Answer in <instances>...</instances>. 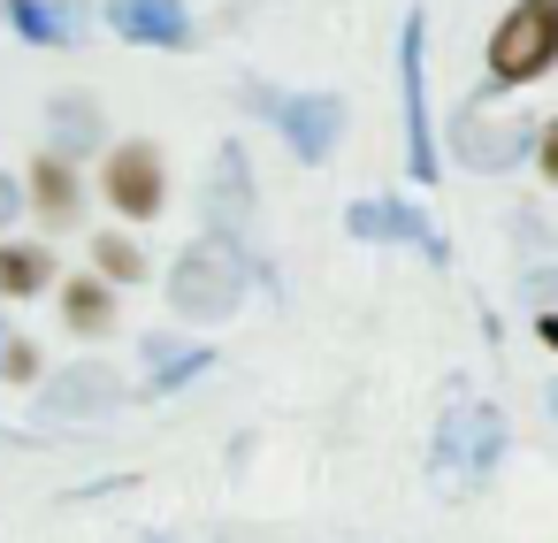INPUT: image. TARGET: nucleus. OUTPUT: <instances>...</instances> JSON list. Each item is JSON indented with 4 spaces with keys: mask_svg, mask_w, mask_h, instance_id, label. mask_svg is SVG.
I'll list each match as a JSON object with an SVG mask.
<instances>
[{
    "mask_svg": "<svg viewBox=\"0 0 558 543\" xmlns=\"http://www.w3.org/2000/svg\"><path fill=\"white\" fill-rule=\"evenodd\" d=\"M245 283H253L245 245H238L230 230H207V238H192V245L177 253V268H169V306H177L184 322H230V314L245 306Z\"/></svg>",
    "mask_w": 558,
    "mask_h": 543,
    "instance_id": "nucleus-1",
    "label": "nucleus"
},
{
    "mask_svg": "<svg viewBox=\"0 0 558 543\" xmlns=\"http://www.w3.org/2000/svg\"><path fill=\"white\" fill-rule=\"evenodd\" d=\"M497 459H505V421H497V406H466V398H459V406L436 421V444H428L436 482L482 490V482L497 474Z\"/></svg>",
    "mask_w": 558,
    "mask_h": 543,
    "instance_id": "nucleus-2",
    "label": "nucleus"
},
{
    "mask_svg": "<svg viewBox=\"0 0 558 543\" xmlns=\"http://www.w3.org/2000/svg\"><path fill=\"white\" fill-rule=\"evenodd\" d=\"M543 70H558V0H512L489 32V77L535 85Z\"/></svg>",
    "mask_w": 558,
    "mask_h": 543,
    "instance_id": "nucleus-3",
    "label": "nucleus"
},
{
    "mask_svg": "<svg viewBox=\"0 0 558 543\" xmlns=\"http://www.w3.org/2000/svg\"><path fill=\"white\" fill-rule=\"evenodd\" d=\"M398 93H405V177L436 184V123H428V24L421 9L398 24Z\"/></svg>",
    "mask_w": 558,
    "mask_h": 543,
    "instance_id": "nucleus-4",
    "label": "nucleus"
},
{
    "mask_svg": "<svg viewBox=\"0 0 558 543\" xmlns=\"http://www.w3.org/2000/svg\"><path fill=\"white\" fill-rule=\"evenodd\" d=\"M245 100H253V108L283 131V146H291L299 161H314V169H322V161L337 154V138H344V100H337V93H291V100H283V93L253 85Z\"/></svg>",
    "mask_w": 558,
    "mask_h": 543,
    "instance_id": "nucleus-5",
    "label": "nucleus"
},
{
    "mask_svg": "<svg viewBox=\"0 0 558 543\" xmlns=\"http://www.w3.org/2000/svg\"><path fill=\"white\" fill-rule=\"evenodd\" d=\"M344 230H352L360 245H421L436 268L451 261L444 230H436L421 207H405V200H352V207H344Z\"/></svg>",
    "mask_w": 558,
    "mask_h": 543,
    "instance_id": "nucleus-6",
    "label": "nucleus"
},
{
    "mask_svg": "<svg viewBox=\"0 0 558 543\" xmlns=\"http://www.w3.org/2000/svg\"><path fill=\"white\" fill-rule=\"evenodd\" d=\"M535 146H543V138H535V123H527V116H497V123H489V116H474V108H466V116L451 123V154H459L466 169H482V177H489V169L527 161Z\"/></svg>",
    "mask_w": 558,
    "mask_h": 543,
    "instance_id": "nucleus-7",
    "label": "nucleus"
},
{
    "mask_svg": "<svg viewBox=\"0 0 558 543\" xmlns=\"http://www.w3.org/2000/svg\"><path fill=\"white\" fill-rule=\"evenodd\" d=\"M100 192H108V207H116V215H131V222H154V215H161V200H169L161 154H154L146 138L116 146V154H108V177H100Z\"/></svg>",
    "mask_w": 558,
    "mask_h": 543,
    "instance_id": "nucleus-8",
    "label": "nucleus"
},
{
    "mask_svg": "<svg viewBox=\"0 0 558 543\" xmlns=\"http://www.w3.org/2000/svg\"><path fill=\"white\" fill-rule=\"evenodd\" d=\"M116 406H123V375L100 367V360H77V367H62L39 390V413L47 421H93V413H116Z\"/></svg>",
    "mask_w": 558,
    "mask_h": 543,
    "instance_id": "nucleus-9",
    "label": "nucleus"
},
{
    "mask_svg": "<svg viewBox=\"0 0 558 543\" xmlns=\"http://www.w3.org/2000/svg\"><path fill=\"white\" fill-rule=\"evenodd\" d=\"M108 24L131 39V47H192V9L184 0H108Z\"/></svg>",
    "mask_w": 558,
    "mask_h": 543,
    "instance_id": "nucleus-10",
    "label": "nucleus"
},
{
    "mask_svg": "<svg viewBox=\"0 0 558 543\" xmlns=\"http://www.w3.org/2000/svg\"><path fill=\"white\" fill-rule=\"evenodd\" d=\"M245 222H253V161H245V146H222L207 169V230L238 238Z\"/></svg>",
    "mask_w": 558,
    "mask_h": 543,
    "instance_id": "nucleus-11",
    "label": "nucleus"
},
{
    "mask_svg": "<svg viewBox=\"0 0 558 543\" xmlns=\"http://www.w3.org/2000/svg\"><path fill=\"white\" fill-rule=\"evenodd\" d=\"M9 24H16L32 47H77V39H85V16L62 9V0H9Z\"/></svg>",
    "mask_w": 558,
    "mask_h": 543,
    "instance_id": "nucleus-12",
    "label": "nucleus"
},
{
    "mask_svg": "<svg viewBox=\"0 0 558 543\" xmlns=\"http://www.w3.org/2000/svg\"><path fill=\"white\" fill-rule=\"evenodd\" d=\"M146 390H184L192 375H207L215 367V352L207 345H177V337H146Z\"/></svg>",
    "mask_w": 558,
    "mask_h": 543,
    "instance_id": "nucleus-13",
    "label": "nucleus"
},
{
    "mask_svg": "<svg viewBox=\"0 0 558 543\" xmlns=\"http://www.w3.org/2000/svg\"><path fill=\"white\" fill-rule=\"evenodd\" d=\"M47 131H54V154H70V161H77V154H93V146H100V108H93L85 93H62V100L47 108Z\"/></svg>",
    "mask_w": 558,
    "mask_h": 543,
    "instance_id": "nucleus-14",
    "label": "nucleus"
},
{
    "mask_svg": "<svg viewBox=\"0 0 558 543\" xmlns=\"http://www.w3.org/2000/svg\"><path fill=\"white\" fill-rule=\"evenodd\" d=\"M32 207H39L47 222H70V215H77V169H70V154H39V169H32Z\"/></svg>",
    "mask_w": 558,
    "mask_h": 543,
    "instance_id": "nucleus-15",
    "label": "nucleus"
},
{
    "mask_svg": "<svg viewBox=\"0 0 558 543\" xmlns=\"http://www.w3.org/2000/svg\"><path fill=\"white\" fill-rule=\"evenodd\" d=\"M47 283H54L47 245H0V299H39Z\"/></svg>",
    "mask_w": 558,
    "mask_h": 543,
    "instance_id": "nucleus-16",
    "label": "nucleus"
},
{
    "mask_svg": "<svg viewBox=\"0 0 558 543\" xmlns=\"http://www.w3.org/2000/svg\"><path fill=\"white\" fill-rule=\"evenodd\" d=\"M62 322H70L77 337H100V329L116 322V299H108V283H100V276H77V283H62Z\"/></svg>",
    "mask_w": 558,
    "mask_h": 543,
    "instance_id": "nucleus-17",
    "label": "nucleus"
},
{
    "mask_svg": "<svg viewBox=\"0 0 558 543\" xmlns=\"http://www.w3.org/2000/svg\"><path fill=\"white\" fill-rule=\"evenodd\" d=\"M93 261H100V276H108V283H138V276H146V253H138L123 230H108V238L93 245Z\"/></svg>",
    "mask_w": 558,
    "mask_h": 543,
    "instance_id": "nucleus-18",
    "label": "nucleus"
},
{
    "mask_svg": "<svg viewBox=\"0 0 558 543\" xmlns=\"http://www.w3.org/2000/svg\"><path fill=\"white\" fill-rule=\"evenodd\" d=\"M32 367H39V352H32L24 337H9V352H0V375H16V383H32Z\"/></svg>",
    "mask_w": 558,
    "mask_h": 543,
    "instance_id": "nucleus-19",
    "label": "nucleus"
},
{
    "mask_svg": "<svg viewBox=\"0 0 558 543\" xmlns=\"http://www.w3.org/2000/svg\"><path fill=\"white\" fill-rule=\"evenodd\" d=\"M24 200H32V192H24V184H16L9 169H0V230H9V222H16V207H24Z\"/></svg>",
    "mask_w": 558,
    "mask_h": 543,
    "instance_id": "nucleus-20",
    "label": "nucleus"
},
{
    "mask_svg": "<svg viewBox=\"0 0 558 543\" xmlns=\"http://www.w3.org/2000/svg\"><path fill=\"white\" fill-rule=\"evenodd\" d=\"M527 299H558V268H527Z\"/></svg>",
    "mask_w": 558,
    "mask_h": 543,
    "instance_id": "nucleus-21",
    "label": "nucleus"
},
{
    "mask_svg": "<svg viewBox=\"0 0 558 543\" xmlns=\"http://www.w3.org/2000/svg\"><path fill=\"white\" fill-rule=\"evenodd\" d=\"M535 154H543V177L558 184V123H543V146H535Z\"/></svg>",
    "mask_w": 558,
    "mask_h": 543,
    "instance_id": "nucleus-22",
    "label": "nucleus"
},
{
    "mask_svg": "<svg viewBox=\"0 0 558 543\" xmlns=\"http://www.w3.org/2000/svg\"><path fill=\"white\" fill-rule=\"evenodd\" d=\"M535 337H543V345L558 352V314H535Z\"/></svg>",
    "mask_w": 558,
    "mask_h": 543,
    "instance_id": "nucleus-23",
    "label": "nucleus"
},
{
    "mask_svg": "<svg viewBox=\"0 0 558 543\" xmlns=\"http://www.w3.org/2000/svg\"><path fill=\"white\" fill-rule=\"evenodd\" d=\"M550 421H558V383H550Z\"/></svg>",
    "mask_w": 558,
    "mask_h": 543,
    "instance_id": "nucleus-24",
    "label": "nucleus"
},
{
    "mask_svg": "<svg viewBox=\"0 0 558 543\" xmlns=\"http://www.w3.org/2000/svg\"><path fill=\"white\" fill-rule=\"evenodd\" d=\"M0 352H9V322H0Z\"/></svg>",
    "mask_w": 558,
    "mask_h": 543,
    "instance_id": "nucleus-25",
    "label": "nucleus"
},
{
    "mask_svg": "<svg viewBox=\"0 0 558 543\" xmlns=\"http://www.w3.org/2000/svg\"><path fill=\"white\" fill-rule=\"evenodd\" d=\"M154 543H169V535H154Z\"/></svg>",
    "mask_w": 558,
    "mask_h": 543,
    "instance_id": "nucleus-26",
    "label": "nucleus"
}]
</instances>
